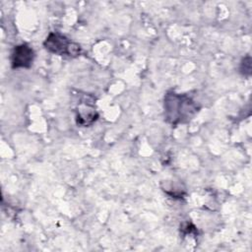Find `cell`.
Segmentation results:
<instances>
[{"mask_svg": "<svg viewBox=\"0 0 252 252\" xmlns=\"http://www.w3.org/2000/svg\"><path fill=\"white\" fill-rule=\"evenodd\" d=\"M164 118L171 125L190 121L199 111L200 106L188 94L169 92L163 99Z\"/></svg>", "mask_w": 252, "mask_h": 252, "instance_id": "cell-1", "label": "cell"}, {"mask_svg": "<svg viewBox=\"0 0 252 252\" xmlns=\"http://www.w3.org/2000/svg\"><path fill=\"white\" fill-rule=\"evenodd\" d=\"M44 47L51 53L56 55L78 56L81 53L79 44L72 42L65 35L58 32H50L43 42Z\"/></svg>", "mask_w": 252, "mask_h": 252, "instance_id": "cell-2", "label": "cell"}, {"mask_svg": "<svg viewBox=\"0 0 252 252\" xmlns=\"http://www.w3.org/2000/svg\"><path fill=\"white\" fill-rule=\"evenodd\" d=\"M34 59V52L28 44L15 46L11 54V65L13 69L30 68Z\"/></svg>", "mask_w": 252, "mask_h": 252, "instance_id": "cell-3", "label": "cell"}, {"mask_svg": "<svg viewBox=\"0 0 252 252\" xmlns=\"http://www.w3.org/2000/svg\"><path fill=\"white\" fill-rule=\"evenodd\" d=\"M77 111L76 119L77 124L80 126H89L93 124L97 119V113L94 108L90 109V106L87 105H81Z\"/></svg>", "mask_w": 252, "mask_h": 252, "instance_id": "cell-4", "label": "cell"}, {"mask_svg": "<svg viewBox=\"0 0 252 252\" xmlns=\"http://www.w3.org/2000/svg\"><path fill=\"white\" fill-rule=\"evenodd\" d=\"M240 70H241V72H242L243 75L249 76V75L251 74V60H250V57H249V56L245 57V58L242 60Z\"/></svg>", "mask_w": 252, "mask_h": 252, "instance_id": "cell-5", "label": "cell"}]
</instances>
